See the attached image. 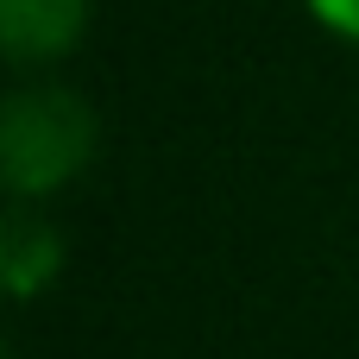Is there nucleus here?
<instances>
[{"label": "nucleus", "mask_w": 359, "mask_h": 359, "mask_svg": "<svg viewBox=\"0 0 359 359\" xmlns=\"http://www.w3.org/2000/svg\"><path fill=\"white\" fill-rule=\"evenodd\" d=\"M101 151V120L95 107L38 76V82H19L0 107V177H6V196L13 202H50L63 196Z\"/></svg>", "instance_id": "obj_1"}, {"label": "nucleus", "mask_w": 359, "mask_h": 359, "mask_svg": "<svg viewBox=\"0 0 359 359\" xmlns=\"http://www.w3.org/2000/svg\"><path fill=\"white\" fill-rule=\"evenodd\" d=\"M95 0H0V44L13 69H57L88 38Z\"/></svg>", "instance_id": "obj_2"}, {"label": "nucleus", "mask_w": 359, "mask_h": 359, "mask_svg": "<svg viewBox=\"0 0 359 359\" xmlns=\"http://www.w3.org/2000/svg\"><path fill=\"white\" fill-rule=\"evenodd\" d=\"M0 271H6V297L19 309L57 290V278H63V233L50 227L44 202H6V221H0Z\"/></svg>", "instance_id": "obj_3"}, {"label": "nucleus", "mask_w": 359, "mask_h": 359, "mask_svg": "<svg viewBox=\"0 0 359 359\" xmlns=\"http://www.w3.org/2000/svg\"><path fill=\"white\" fill-rule=\"evenodd\" d=\"M303 6H309V19H316L328 38H341V44L359 50V0H303Z\"/></svg>", "instance_id": "obj_4"}]
</instances>
